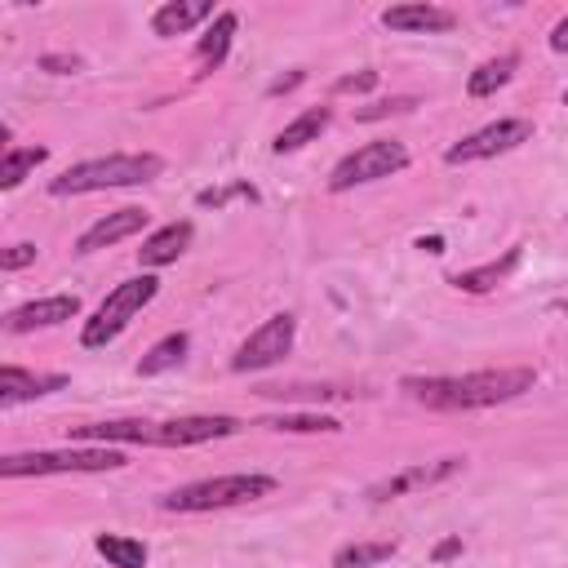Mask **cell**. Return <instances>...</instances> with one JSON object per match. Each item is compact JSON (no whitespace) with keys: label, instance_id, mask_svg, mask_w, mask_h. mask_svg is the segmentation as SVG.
Segmentation results:
<instances>
[{"label":"cell","instance_id":"5b68a950","mask_svg":"<svg viewBox=\"0 0 568 568\" xmlns=\"http://www.w3.org/2000/svg\"><path fill=\"white\" fill-rule=\"evenodd\" d=\"M129 458L120 449H58V453H10L0 458V475L5 480H27V475H94V471H120Z\"/></svg>","mask_w":568,"mask_h":568},{"label":"cell","instance_id":"d590c367","mask_svg":"<svg viewBox=\"0 0 568 568\" xmlns=\"http://www.w3.org/2000/svg\"><path fill=\"white\" fill-rule=\"evenodd\" d=\"M564 107H568V90H564Z\"/></svg>","mask_w":568,"mask_h":568},{"label":"cell","instance_id":"ac0fdd59","mask_svg":"<svg viewBox=\"0 0 568 568\" xmlns=\"http://www.w3.org/2000/svg\"><path fill=\"white\" fill-rule=\"evenodd\" d=\"M329 107H311V111H303L294 125H284L280 133H275V142H271V152L275 156H289V152H298V147H307V142H316L324 129H329Z\"/></svg>","mask_w":568,"mask_h":568},{"label":"cell","instance_id":"cb8c5ba5","mask_svg":"<svg viewBox=\"0 0 568 568\" xmlns=\"http://www.w3.org/2000/svg\"><path fill=\"white\" fill-rule=\"evenodd\" d=\"M98 555L111 564V568H147V546L138 537H120V533H98Z\"/></svg>","mask_w":568,"mask_h":568},{"label":"cell","instance_id":"9c48e42d","mask_svg":"<svg viewBox=\"0 0 568 568\" xmlns=\"http://www.w3.org/2000/svg\"><path fill=\"white\" fill-rule=\"evenodd\" d=\"M240 431V422L227 413H200V417H169L156 426V449H191L209 440H227Z\"/></svg>","mask_w":568,"mask_h":568},{"label":"cell","instance_id":"44dd1931","mask_svg":"<svg viewBox=\"0 0 568 568\" xmlns=\"http://www.w3.org/2000/svg\"><path fill=\"white\" fill-rule=\"evenodd\" d=\"M236 32H240V19L227 10V14H218V19H213V27L200 36V62L213 71V67H223V58L232 54V40H236Z\"/></svg>","mask_w":568,"mask_h":568},{"label":"cell","instance_id":"2e32d148","mask_svg":"<svg viewBox=\"0 0 568 568\" xmlns=\"http://www.w3.org/2000/svg\"><path fill=\"white\" fill-rule=\"evenodd\" d=\"M191 236H196V227H191V223H169V227H161V232H152L147 240H142V249H138V262L147 267V271H156V267H169V262H178V258L187 253Z\"/></svg>","mask_w":568,"mask_h":568},{"label":"cell","instance_id":"484cf974","mask_svg":"<svg viewBox=\"0 0 568 568\" xmlns=\"http://www.w3.org/2000/svg\"><path fill=\"white\" fill-rule=\"evenodd\" d=\"M395 555V542H351L333 555V568H374Z\"/></svg>","mask_w":568,"mask_h":568},{"label":"cell","instance_id":"1f68e13d","mask_svg":"<svg viewBox=\"0 0 568 568\" xmlns=\"http://www.w3.org/2000/svg\"><path fill=\"white\" fill-rule=\"evenodd\" d=\"M303 81H307V71H289V76H280V81L271 85V98H280V94H294Z\"/></svg>","mask_w":568,"mask_h":568},{"label":"cell","instance_id":"f1b7e54d","mask_svg":"<svg viewBox=\"0 0 568 568\" xmlns=\"http://www.w3.org/2000/svg\"><path fill=\"white\" fill-rule=\"evenodd\" d=\"M369 90H378V71H355V76H342L333 85V94H369Z\"/></svg>","mask_w":568,"mask_h":568},{"label":"cell","instance_id":"4316f807","mask_svg":"<svg viewBox=\"0 0 568 568\" xmlns=\"http://www.w3.org/2000/svg\"><path fill=\"white\" fill-rule=\"evenodd\" d=\"M232 200H258V191H253L249 182H232V187H209V191L196 196L200 209H223V204H232Z\"/></svg>","mask_w":568,"mask_h":568},{"label":"cell","instance_id":"7a4b0ae2","mask_svg":"<svg viewBox=\"0 0 568 568\" xmlns=\"http://www.w3.org/2000/svg\"><path fill=\"white\" fill-rule=\"evenodd\" d=\"M165 174V161L156 152H133V156H103V161H81L62 169L49 191L54 196H90V191H111V187H142Z\"/></svg>","mask_w":568,"mask_h":568},{"label":"cell","instance_id":"277c9868","mask_svg":"<svg viewBox=\"0 0 568 568\" xmlns=\"http://www.w3.org/2000/svg\"><path fill=\"white\" fill-rule=\"evenodd\" d=\"M156 294H161V280H156V275H147V271L133 275V280H125V284H116V289L103 298V307L94 311V320H85V329H81V346L98 351V346L116 342L142 307H152V298H156Z\"/></svg>","mask_w":568,"mask_h":568},{"label":"cell","instance_id":"8992f818","mask_svg":"<svg viewBox=\"0 0 568 568\" xmlns=\"http://www.w3.org/2000/svg\"><path fill=\"white\" fill-rule=\"evenodd\" d=\"M409 169V152L404 142H391V138H374L365 147H355L351 156H342L329 174V191H351V187H365V182H378V178H391Z\"/></svg>","mask_w":568,"mask_h":568},{"label":"cell","instance_id":"7c38bea8","mask_svg":"<svg viewBox=\"0 0 568 568\" xmlns=\"http://www.w3.org/2000/svg\"><path fill=\"white\" fill-rule=\"evenodd\" d=\"M382 27L387 32H404V36H440V32H453L458 19L440 5H426V0H417V5H391L382 10Z\"/></svg>","mask_w":568,"mask_h":568},{"label":"cell","instance_id":"30bf717a","mask_svg":"<svg viewBox=\"0 0 568 568\" xmlns=\"http://www.w3.org/2000/svg\"><path fill=\"white\" fill-rule=\"evenodd\" d=\"M81 316V298L76 294H54V298H36V303H23L5 316V329L10 333H36V329H54L62 320H76Z\"/></svg>","mask_w":568,"mask_h":568},{"label":"cell","instance_id":"5bb4252c","mask_svg":"<svg viewBox=\"0 0 568 568\" xmlns=\"http://www.w3.org/2000/svg\"><path fill=\"white\" fill-rule=\"evenodd\" d=\"M458 471H462V458H445V462H436V466H409V471H400V475L374 484V488H369V502H391V497H400V493H409V488L440 484V480H449V475H458Z\"/></svg>","mask_w":568,"mask_h":568},{"label":"cell","instance_id":"4fadbf2b","mask_svg":"<svg viewBox=\"0 0 568 568\" xmlns=\"http://www.w3.org/2000/svg\"><path fill=\"white\" fill-rule=\"evenodd\" d=\"M142 227H147V209H116L107 213V218H98L81 240H76V253H98V249H111L129 236H138Z\"/></svg>","mask_w":568,"mask_h":568},{"label":"cell","instance_id":"52a82bcc","mask_svg":"<svg viewBox=\"0 0 568 568\" xmlns=\"http://www.w3.org/2000/svg\"><path fill=\"white\" fill-rule=\"evenodd\" d=\"M294 333H298V320H294L289 311H280V316L262 320V324H258V329L236 346L232 369H236V374H258V369L280 365L284 355L294 351Z\"/></svg>","mask_w":568,"mask_h":568},{"label":"cell","instance_id":"ba28073f","mask_svg":"<svg viewBox=\"0 0 568 568\" xmlns=\"http://www.w3.org/2000/svg\"><path fill=\"white\" fill-rule=\"evenodd\" d=\"M533 138V120H520V116H507V120H493L475 133H466L462 142H453V147L445 152L449 165H475V161H493V156H507L516 152L520 142Z\"/></svg>","mask_w":568,"mask_h":568},{"label":"cell","instance_id":"4dcf8cb0","mask_svg":"<svg viewBox=\"0 0 568 568\" xmlns=\"http://www.w3.org/2000/svg\"><path fill=\"white\" fill-rule=\"evenodd\" d=\"M40 67L54 71V76H71V71H81V58H71V54H45Z\"/></svg>","mask_w":568,"mask_h":568},{"label":"cell","instance_id":"3957f363","mask_svg":"<svg viewBox=\"0 0 568 568\" xmlns=\"http://www.w3.org/2000/svg\"><path fill=\"white\" fill-rule=\"evenodd\" d=\"M271 493H275V480H271V475L245 471V475H213V480L182 484V488H174L169 497H161V507H165V511H178V516H204V511H227V507L258 502V497H271Z\"/></svg>","mask_w":568,"mask_h":568},{"label":"cell","instance_id":"e0dca14e","mask_svg":"<svg viewBox=\"0 0 568 568\" xmlns=\"http://www.w3.org/2000/svg\"><path fill=\"white\" fill-rule=\"evenodd\" d=\"M204 19H213V5H209V0H169V5L156 10L152 32H156V36H182V32L200 27Z\"/></svg>","mask_w":568,"mask_h":568},{"label":"cell","instance_id":"8fae6325","mask_svg":"<svg viewBox=\"0 0 568 568\" xmlns=\"http://www.w3.org/2000/svg\"><path fill=\"white\" fill-rule=\"evenodd\" d=\"M156 426L161 422H142V417H116V422H90V426H71V440L81 445H156Z\"/></svg>","mask_w":568,"mask_h":568},{"label":"cell","instance_id":"9a60e30c","mask_svg":"<svg viewBox=\"0 0 568 568\" xmlns=\"http://www.w3.org/2000/svg\"><path fill=\"white\" fill-rule=\"evenodd\" d=\"M62 387H67L62 374L40 378V374H27L19 365H5L0 369V409H14L23 400H36V395H49V391H62Z\"/></svg>","mask_w":568,"mask_h":568},{"label":"cell","instance_id":"d6a6232c","mask_svg":"<svg viewBox=\"0 0 568 568\" xmlns=\"http://www.w3.org/2000/svg\"><path fill=\"white\" fill-rule=\"evenodd\" d=\"M551 49L555 54H568V14L555 23V32H551Z\"/></svg>","mask_w":568,"mask_h":568},{"label":"cell","instance_id":"d6986e66","mask_svg":"<svg viewBox=\"0 0 568 568\" xmlns=\"http://www.w3.org/2000/svg\"><path fill=\"white\" fill-rule=\"evenodd\" d=\"M516 267H520V249H511L507 258H497V262H484V267L458 271L449 284H453V289H462V294H488V289H497V284H502Z\"/></svg>","mask_w":568,"mask_h":568},{"label":"cell","instance_id":"7402d4cb","mask_svg":"<svg viewBox=\"0 0 568 568\" xmlns=\"http://www.w3.org/2000/svg\"><path fill=\"white\" fill-rule=\"evenodd\" d=\"M267 431H280V436H333L342 431L338 417H324V413H280V417H262Z\"/></svg>","mask_w":568,"mask_h":568},{"label":"cell","instance_id":"d4e9b609","mask_svg":"<svg viewBox=\"0 0 568 568\" xmlns=\"http://www.w3.org/2000/svg\"><path fill=\"white\" fill-rule=\"evenodd\" d=\"M45 147H10L5 161H0V191H14L36 165H45Z\"/></svg>","mask_w":568,"mask_h":568},{"label":"cell","instance_id":"83f0119b","mask_svg":"<svg viewBox=\"0 0 568 568\" xmlns=\"http://www.w3.org/2000/svg\"><path fill=\"white\" fill-rule=\"evenodd\" d=\"M417 98H382V103H369L355 111V120H387V116H400V111H413Z\"/></svg>","mask_w":568,"mask_h":568},{"label":"cell","instance_id":"ffe728a7","mask_svg":"<svg viewBox=\"0 0 568 568\" xmlns=\"http://www.w3.org/2000/svg\"><path fill=\"white\" fill-rule=\"evenodd\" d=\"M516 67H520V54H502V58H488L484 67H475V71H471V81H466V94H471V98H488V94H497L502 85H511Z\"/></svg>","mask_w":568,"mask_h":568},{"label":"cell","instance_id":"603a6c76","mask_svg":"<svg viewBox=\"0 0 568 568\" xmlns=\"http://www.w3.org/2000/svg\"><path fill=\"white\" fill-rule=\"evenodd\" d=\"M187 346H191L187 333H169V338H161V342L138 360V374H142V378H156V374L178 369V365H182V355H187Z\"/></svg>","mask_w":568,"mask_h":568},{"label":"cell","instance_id":"f546056e","mask_svg":"<svg viewBox=\"0 0 568 568\" xmlns=\"http://www.w3.org/2000/svg\"><path fill=\"white\" fill-rule=\"evenodd\" d=\"M32 262H36V245H14V249L0 253V271H23Z\"/></svg>","mask_w":568,"mask_h":568},{"label":"cell","instance_id":"6da1fadb","mask_svg":"<svg viewBox=\"0 0 568 568\" xmlns=\"http://www.w3.org/2000/svg\"><path fill=\"white\" fill-rule=\"evenodd\" d=\"M537 374L533 369H480V374H462V378H404V395L426 404V409H493V404H507L520 400L524 391H533Z\"/></svg>","mask_w":568,"mask_h":568},{"label":"cell","instance_id":"836d02e7","mask_svg":"<svg viewBox=\"0 0 568 568\" xmlns=\"http://www.w3.org/2000/svg\"><path fill=\"white\" fill-rule=\"evenodd\" d=\"M417 249H422V253H445V236H422Z\"/></svg>","mask_w":568,"mask_h":568},{"label":"cell","instance_id":"e575fe53","mask_svg":"<svg viewBox=\"0 0 568 568\" xmlns=\"http://www.w3.org/2000/svg\"><path fill=\"white\" fill-rule=\"evenodd\" d=\"M458 551H462V537H449V542H440V546H436V559H453Z\"/></svg>","mask_w":568,"mask_h":568}]
</instances>
